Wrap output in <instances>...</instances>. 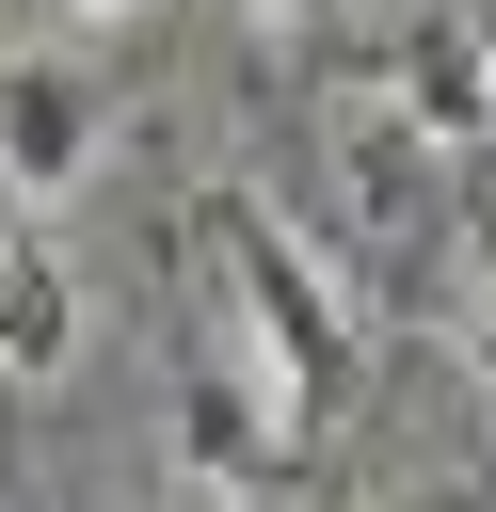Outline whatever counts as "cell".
<instances>
[{
  "label": "cell",
  "instance_id": "1",
  "mask_svg": "<svg viewBox=\"0 0 496 512\" xmlns=\"http://www.w3.org/2000/svg\"><path fill=\"white\" fill-rule=\"evenodd\" d=\"M208 240H224V320H240V352L272 368V400L320 432L352 384H368V320H352V288L320 272V224H288L272 192H208Z\"/></svg>",
  "mask_w": 496,
  "mask_h": 512
},
{
  "label": "cell",
  "instance_id": "2",
  "mask_svg": "<svg viewBox=\"0 0 496 512\" xmlns=\"http://www.w3.org/2000/svg\"><path fill=\"white\" fill-rule=\"evenodd\" d=\"M176 464H192L208 496H272V480L304 464V416L272 400V368L240 352V320H208L192 368H176Z\"/></svg>",
  "mask_w": 496,
  "mask_h": 512
},
{
  "label": "cell",
  "instance_id": "3",
  "mask_svg": "<svg viewBox=\"0 0 496 512\" xmlns=\"http://www.w3.org/2000/svg\"><path fill=\"white\" fill-rule=\"evenodd\" d=\"M384 128L448 176V160H480L496 144V32H464V16H416L400 48H384Z\"/></svg>",
  "mask_w": 496,
  "mask_h": 512
},
{
  "label": "cell",
  "instance_id": "4",
  "mask_svg": "<svg viewBox=\"0 0 496 512\" xmlns=\"http://www.w3.org/2000/svg\"><path fill=\"white\" fill-rule=\"evenodd\" d=\"M96 144H112L96 80H80L64 48H0V176H16V192H80Z\"/></svg>",
  "mask_w": 496,
  "mask_h": 512
},
{
  "label": "cell",
  "instance_id": "5",
  "mask_svg": "<svg viewBox=\"0 0 496 512\" xmlns=\"http://www.w3.org/2000/svg\"><path fill=\"white\" fill-rule=\"evenodd\" d=\"M64 336H80V288H64V256L0 224V384H48V368H64Z\"/></svg>",
  "mask_w": 496,
  "mask_h": 512
},
{
  "label": "cell",
  "instance_id": "6",
  "mask_svg": "<svg viewBox=\"0 0 496 512\" xmlns=\"http://www.w3.org/2000/svg\"><path fill=\"white\" fill-rule=\"evenodd\" d=\"M48 16H160V0H48Z\"/></svg>",
  "mask_w": 496,
  "mask_h": 512
},
{
  "label": "cell",
  "instance_id": "7",
  "mask_svg": "<svg viewBox=\"0 0 496 512\" xmlns=\"http://www.w3.org/2000/svg\"><path fill=\"white\" fill-rule=\"evenodd\" d=\"M240 16H320V0H240Z\"/></svg>",
  "mask_w": 496,
  "mask_h": 512
}]
</instances>
